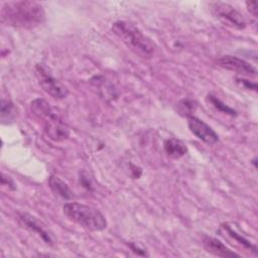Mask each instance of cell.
<instances>
[{
	"instance_id": "5b68a950",
	"label": "cell",
	"mask_w": 258,
	"mask_h": 258,
	"mask_svg": "<svg viewBox=\"0 0 258 258\" xmlns=\"http://www.w3.org/2000/svg\"><path fill=\"white\" fill-rule=\"evenodd\" d=\"M213 15L224 25L235 29H244L246 20L243 15L233 6L224 2H213L210 4Z\"/></svg>"
},
{
	"instance_id": "9a60e30c",
	"label": "cell",
	"mask_w": 258,
	"mask_h": 258,
	"mask_svg": "<svg viewBox=\"0 0 258 258\" xmlns=\"http://www.w3.org/2000/svg\"><path fill=\"white\" fill-rule=\"evenodd\" d=\"M209 103H211V105L216 108L218 111L224 113V114H228L231 116H236V111L234 109H232L231 107H229L228 105H226L221 99H219L217 96L213 95V94H209L207 97Z\"/></svg>"
},
{
	"instance_id": "5bb4252c",
	"label": "cell",
	"mask_w": 258,
	"mask_h": 258,
	"mask_svg": "<svg viewBox=\"0 0 258 258\" xmlns=\"http://www.w3.org/2000/svg\"><path fill=\"white\" fill-rule=\"evenodd\" d=\"M1 121L3 124L12 122L15 118V107L10 100L2 99L1 103Z\"/></svg>"
},
{
	"instance_id": "7c38bea8",
	"label": "cell",
	"mask_w": 258,
	"mask_h": 258,
	"mask_svg": "<svg viewBox=\"0 0 258 258\" xmlns=\"http://www.w3.org/2000/svg\"><path fill=\"white\" fill-rule=\"evenodd\" d=\"M164 151L165 153L171 157V158H174V159H177V158H180L181 156H183L186 151H187V148L185 146V144L178 140V139H175V138H170V139H167L165 142H164Z\"/></svg>"
},
{
	"instance_id": "ba28073f",
	"label": "cell",
	"mask_w": 258,
	"mask_h": 258,
	"mask_svg": "<svg viewBox=\"0 0 258 258\" xmlns=\"http://www.w3.org/2000/svg\"><path fill=\"white\" fill-rule=\"evenodd\" d=\"M218 64L226 70L245 75V76H256V69L248 61L233 55H224L218 59Z\"/></svg>"
},
{
	"instance_id": "8fae6325",
	"label": "cell",
	"mask_w": 258,
	"mask_h": 258,
	"mask_svg": "<svg viewBox=\"0 0 258 258\" xmlns=\"http://www.w3.org/2000/svg\"><path fill=\"white\" fill-rule=\"evenodd\" d=\"M48 185L51 189V191L64 200H71L73 198V192L71 190V188L69 187V185L58 176L56 175H51L48 178Z\"/></svg>"
},
{
	"instance_id": "277c9868",
	"label": "cell",
	"mask_w": 258,
	"mask_h": 258,
	"mask_svg": "<svg viewBox=\"0 0 258 258\" xmlns=\"http://www.w3.org/2000/svg\"><path fill=\"white\" fill-rule=\"evenodd\" d=\"M30 108L36 117L43 120L44 130L50 139L59 141L68 137L69 130L61 122L59 113L48 102L43 99H35L31 102Z\"/></svg>"
},
{
	"instance_id": "52a82bcc",
	"label": "cell",
	"mask_w": 258,
	"mask_h": 258,
	"mask_svg": "<svg viewBox=\"0 0 258 258\" xmlns=\"http://www.w3.org/2000/svg\"><path fill=\"white\" fill-rule=\"evenodd\" d=\"M187 126L189 131L196 137H198L200 140L207 144L212 145L219 140V136L214 131V129L210 127L207 123H205L203 120L195 116L187 117Z\"/></svg>"
},
{
	"instance_id": "2e32d148",
	"label": "cell",
	"mask_w": 258,
	"mask_h": 258,
	"mask_svg": "<svg viewBox=\"0 0 258 258\" xmlns=\"http://www.w3.org/2000/svg\"><path fill=\"white\" fill-rule=\"evenodd\" d=\"M178 112L186 117L191 116V113L196 110V103L190 99H182L177 105Z\"/></svg>"
},
{
	"instance_id": "ac0fdd59",
	"label": "cell",
	"mask_w": 258,
	"mask_h": 258,
	"mask_svg": "<svg viewBox=\"0 0 258 258\" xmlns=\"http://www.w3.org/2000/svg\"><path fill=\"white\" fill-rule=\"evenodd\" d=\"M237 82L244 88L246 89H253V90H256L257 89V86L255 83H251L249 82L248 80H245V79H237Z\"/></svg>"
},
{
	"instance_id": "3957f363",
	"label": "cell",
	"mask_w": 258,
	"mask_h": 258,
	"mask_svg": "<svg viewBox=\"0 0 258 258\" xmlns=\"http://www.w3.org/2000/svg\"><path fill=\"white\" fill-rule=\"evenodd\" d=\"M62 212L68 220L87 230L102 231L107 227L105 216L91 206L75 202L67 203L62 206Z\"/></svg>"
},
{
	"instance_id": "4fadbf2b",
	"label": "cell",
	"mask_w": 258,
	"mask_h": 258,
	"mask_svg": "<svg viewBox=\"0 0 258 258\" xmlns=\"http://www.w3.org/2000/svg\"><path fill=\"white\" fill-rule=\"evenodd\" d=\"M223 228L225 229L226 233H227L231 238H233L236 242H238V243H239L240 245H242L244 248L249 249L250 251H253V252L256 254V252H257V247H256L255 244H252V243H251L248 239H246L244 236H242L241 234L237 233V232L234 230V228H233L232 226H230L229 224L223 225Z\"/></svg>"
},
{
	"instance_id": "9c48e42d",
	"label": "cell",
	"mask_w": 258,
	"mask_h": 258,
	"mask_svg": "<svg viewBox=\"0 0 258 258\" xmlns=\"http://www.w3.org/2000/svg\"><path fill=\"white\" fill-rule=\"evenodd\" d=\"M204 245L208 252L219 257H239L238 254L231 251L223 242L214 237H205Z\"/></svg>"
},
{
	"instance_id": "6da1fadb",
	"label": "cell",
	"mask_w": 258,
	"mask_h": 258,
	"mask_svg": "<svg viewBox=\"0 0 258 258\" xmlns=\"http://www.w3.org/2000/svg\"><path fill=\"white\" fill-rule=\"evenodd\" d=\"M1 20L9 26L31 29L44 22L45 12L36 1L6 2L1 9Z\"/></svg>"
},
{
	"instance_id": "7a4b0ae2",
	"label": "cell",
	"mask_w": 258,
	"mask_h": 258,
	"mask_svg": "<svg viewBox=\"0 0 258 258\" xmlns=\"http://www.w3.org/2000/svg\"><path fill=\"white\" fill-rule=\"evenodd\" d=\"M114 34L132 51L142 57L152 56L155 44L142 31L129 21L119 20L113 23Z\"/></svg>"
},
{
	"instance_id": "30bf717a",
	"label": "cell",
	"mask_w": 258,
	"mask_h": 258,
	"mask_svg": "<svg viewBox=\"0 0 258 258\" xmlns=\"http://www.w3.org/2000/svg\"><path fill=\"white\" fill-rule=\"evenodd\" d=\"M19 218L28 229H30L31 231H33L37 235H39L41 237V239L46 244H51L52 243L51 234L44 228V226L41 225V223L38 220H36L34 217H32V216H30L26 213H21L19 215Z\"/></svg>"
},
{
	"instance_id": "e0dca14e",
	"label": "cell",
	"mask_w": 258,
	"mask_h": 258,
	"mask_svg": "<svg viewBox=\"0 0 258 258\" xmlns=\"http://www.w3.org/2000/svg\"><path fill=\"white\" fill-rule=\"evenodd\" d=\"M246 7L248 9V11L253 15V16H257V2L256 1H246L245 2Z\"/></svg>"
},
{
	"instance_id": "8992f818",
	"label": "cell",
	"mask_w": 258,
	"mask_h": 258,
	"mask_svg": "<svg viewBox=\"0 0 258 258\" xmlns=\"http://www.w3.org/2000/svg\"><path fill=\"white\" fill-rule=\"evenodd\" d=\"M35 73L42 90L54 99H63L68 96V89L57 81L48 68L43 64H36Z\"/></svg>"
}]
</instances>
